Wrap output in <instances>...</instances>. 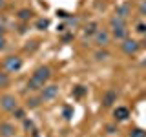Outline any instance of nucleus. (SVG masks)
Segmentation results:
<instances>
[{
    "mask_svg": "<svg viewBox=\"0 0 146 137\" xmlns=\"http://www.w3.org/2000/svg\"><path fill=\"white\" fill-rule=\"evenodd\" d=\"M49 79H51V70H49V66H38L33 71L31 79L27 80L26 88H27V91H40L46 84H48Z\"/></svg>",
    "mask_w": 146,
    "mask_h": 137,
    "instance_id": "nucleus-1",
    "label": "nucleus"
},
{
    "mask_svg": "<svg viewBox=\"0 0 146 137\" xmlns=\"http://www.w3.org/2000/svg\"><path fill=\"white\" fill-rule=\"evenodd\" d=\"M22 64H24V61H22L18 55H9V57L4 59L2 68H4V71H7V73H17V71H20Z\"/></svg>",
    "mask_w": 146,
    "mask_h": 137,
    "instance_id": "nucleus-2",
    "label": "nucleus"
},
{
    "mask_svg": "<svg viewBox=\"0 0 146 137\" xmlns=\"http://www.w3.org/2000/svg\"><path fill=\"white\" fill-rule=\"evenodd\" d=\"M0 108H2L4 112H13L15 108H18L17 97H15V95H11V93L2 95V97H0Z\"/></svg>",
    "mask_w": 146,
    "mask_h": 137,
    "instance_id": "nucleus-3",
    "label": "nucleus"
},
{
    "mask_svg": "<svg viewBox=\"0 0 146 137\" xmlns=\"http://www.w3.org/2000/svg\"><path fill=\"white\" fill-rule=\"evenodd\" d=\"M121 49H122V51H124L126 55H135V53L141 49V44L137 42V40H133V39H130V37H128V39L122 40Z\"/></svg>",
    "mask_w": 146,
    "mask_h": 137,
    "instance_id": "nucleus-4",
    "label": "nucleus"
},
{
    "mask_svg": "<svg viewBox=\"0 0 146 137\" xmlns=\"http://www.w3.org/2000/svg\"><path fill=\"white\" fill-rule=\"evenodd\" d=\"M57 95H58V86L57 84H46L44 88L40 90L38 97L42 99V100H53Z\"/></svg>",
    "mask_w": 146,
    "mask_h": 137,
    "instance_id": "nucleus-5",
    "label": "nucleus"
},
{
    "mask_svg": "<svg viewBox=\"0 0 146 137\" xmlns=\"http://www.w3.org/2000/svg\"><path fill=\"white\" fill-rule=\"evenodd\" d=\"M93 39H95V44H97L99 48H106L110 44V40H111V35H110L106 29H99L97 33L93 35Z\"/></svg>",
    "mask_w": 146,
    "mask_h": 137,
    "instance_id": "nucleus-6",
    "label": "nucleus"
},
{
    "mask_svg": "<svg viewBox=\"0 0 146 137\" xmlns=\"http://www.w3.org/2000/svg\"><path fill=\"white\" fill-rule=\"evenodd\" d=\"M115 102H117V91L115 90H108L106 93H104V97H102V106L110 108V106H113Z\"/></svg>",
    "mask_w": 146,
    "mask_h": 137,
    "instance_id": "nucleus-7",
    "label": "nucleus"
},
{
    "mask_svg": "<svg viewBox=\"0 0 146 137\" xmlns=\"http://www.w3.org/2000/svg\"><path fill=\"white\" fill-rule=\"evenodd\" d=\"M15 126L11 122H0V137H15Z\"/></svg>",
    "mask_w": 146,
    "mask_h": 137,
    "instance_id": "nucleus-8",
    "label": "nucleus"
},
{
    "mask_svg": "<svg viewBox=\"0 0 146 137\" xmlns=\"http://www.w3.org/2000/svg\"><path fill=\"white\" fill-rule=\"evenodd\" d=\"M113 117H115V121H126L130 117V110L126 106H117L113 110Z\"/></svg>",
    "mask_w": 146,
    "mask_h": 137,
    "instance_id": "nucleus-9",
    "label": "nucleus"
},
{
    "mask_svg": "<svg viewBox=\"0 0 146 137\" xmlns=\"http://www.w3.org/2000/svg\"><path fill=\"white\" fill-rule=\"evenodd\" d=\"M128 35H130V31H128V27L124 26V27H115V29H111V37L115 40H124V39H128Z\"/></svg>",
    "mask_w": 146,
    "mask_h": 137,
    "instance_id": "nucleus-10",
    "label": "nucleus"
},
{
    "mask_svg": "<svg viewBox=\"0 0 146 137\" xmlns=\"http://www.w3.org/2000/svg\"><path fill=\"white\" fill-rule=\"evenodd\" d=\"M115 15L122 17V18H128L131 15V6L130 4H119V6L115 7Z\"/></svg>",
    "mask_w": 146,
    "mask_h": 137,
    "instance_id": "nucleus-11",
    "label": "nucleus"
},
{
    "mask_svg": "<svg viewBox=\"0 0 146 137\" xmlns=\"http://www.w3.org/2000/svg\"><path fill=\"white\" fill-rule=\"evenodd\" d=\"M33 15H35V13L31 11V9L24 7V9H20V11L17 13V18H18V20H20V22H29L31 18H33Z\"/></svg>",
    "mask_w": 146,
    "mask_h": 137,
    "instance_id": "nucleus-12",
    "label": "nucleus"
},
{
    "mask_svg": "<svg viewBox=\"0 0 146 137\" xmlns=\"http://www.w3.org/2000/svg\"><path fill=\"white\" fill-rule=\"evenodd\" d=\"M124 26H126V18L117 17V15H113L110 18V27H111V29H115V27H124Z\"/></svg>",
    "mask_w": 146,
    "mask_h": 137,
    "instance_id": "nucleus-13",
    "label": "nucleus"
},
{
    "mask_svg": "<svg viewBox=\"0 0 146 137\" xmlns=\"http://www.w3.org/2000/svg\"><path fill=\"white\" fill-rule=\"evenodd\" d=\"M97 31H99V24H97V22H88V24L84 26V35L86 37H93Z\"/></svg>",
    "mask_w": 146,
    "mask_h": 137,
    "instance_id": "nucleus-14",
    "label": "nucleus"
},
{
    "mask_svg": "<svg viewBox=\"0 0 146 137\" xmlns=\"http://www.w3.org/2000/svg\"><path fill=\"white\" fill-rule=\"evenodd\" d=\"M35 27H36L38 31L48 29V27H49V20H48V18H38V20L35 22Z\"/></svg>",
    "mask_w": 146,
    "mask_h": 137,
    "instance_id": "nucleus-15",
    "label": "nucleus"
},
{
    "mask_svg": "<svg viewBox=\"0 0 146 137\" xmlns=\"http://www.w3.org/2000/svg\"><path fill=\"white\" fill-rule=\"evenodd\" d=\"M40 102H42V99H40V97H31V99H27L26 106L29 108V110H33V108H38Z\"/></svg>",
    "mask_w": 146,
    "mask_h": 137,
    "instance_id": "nucleus-16",
    "label": "nucleus"
},
{
    "mask_svg": "<svg viewBox=\"0 0 146 137\" xmlns=\"http://www.w3.org/2000/svg\"><path fill=\"white\" fill-rule=\"evenodd\" d=\"M110 59V53L106 49H99V51H95V61H108Z\"/></svg>",
    "mask_w": 146,
    "mask_h": 137,
    "instance_id": "nucleus-17",
    "label": "nucleus"
},
{
    "mask_svg": "<svg viewBox=\"0 0 146 137\" xmlns=\"http://www.w3.org/2000/svg\"><path fill=\"white\" fill-rule=\"evenodd\" d=\"M6 86H9V73L0 71V88H6Z\"/></svg>",
    "mask_w": 146,
    "mask_h": 137,
    "instance_id": "nucleus-18",
    "label": "nucleus"
},
{
    "mask_svg": "<svg viewBox=\"0 0 146 137\" xmlns=\"http://www.w3.org/2000/svg\"><path fill=\"white\" fill-rule=\"evenodd\" d=\"M11 113L15 115V119H18V121H24V119H26V112H24L22 108H15Z\"/></svg>",
    "mask_w": 146,
    "mask_h": 137,
    "instance_id": "nucleus-19",
    "label": "nucleus"
},
{
    "mask_svg": "<svg viewBox=\"0 0 146 137\" xmlns=\"http://www.w3.org/2000/svg\"><path fill=\"white\" fill-rule=\"evenodd\" d=\"M130 137H146V132L141 130V128H135V130L130 132Z\"/></svg>",
    "mask_w": 146,
    "mask_h": 137,
    "instance_id": "nucleus-20",
    "label": "nucleus"
},
{
    "mask_svg": "<svg viewBox=\"0 0 146 137\" xmlns=\"http://www.w3.org/2000/svg\"><path fill=\"white\" fill-rule=\"evenodd\" d=\"M38 48V42H36V40H33V42H27V46H24V49L27 53H31V51H35V49Z\"/></svg>",
    "mask_w": 146,
    "mask_h": 137,
    "instance_id": "nucleus-21",
    "label": "nucleus"
},
{
    "mask_svg": "<svg viewBox=\"0 0 146 137\" xmlns=\"http://www.w3.org/2000/svg\"><path fill=\"white\" fill-rule=\"evenodd\" d=\"M84 93H86V88H84V86H77V88L73 90V95H75V97H82Z\"/></svg>",
    "mask_w": 146,
    "mask_h": 137,
    "instance_id": "nucleus-22",
    "label": "nucleus"
},
{
    "mask_svg": "<svg viewBox=\"0 0 146 137\" xmlns=\"http://www.w3.org/2000/svg\"><path fill=\"white\" fill-rule=\"evenodd\" d=\"M24 128L26 130H29V132H35V124H33V121H29V119H24Z\"/></svg>",
    "mask_w": 146,
    "mask_h": 137,
    "instance_id": "nucleus-23",
    "label": "nucleus"
},
{
    "mask_svg": "<svg viewBox=\"0 0 146 137\" xmlns=\"http://www.w3.org/2000/svg\"><path fill=\"white\" fill-rule=\"evenodd\" d=\"M119 132V128H117V124H106V134H110V135H113V134H117Z\"/></svg>",
    "mask_w": 146,
    "mask_h": 137,
    "instance_id": "nucleus-24",
    "label": "nucleus"
},
{
    "mask_svg": "<svg viewBox=\"0 0 146 137\" xmlns=\"http://www.w3.org/2000/svg\"><path fill=\"white\" fill-rule=\"evenodd\" d=\"M139 15L146 17V0H141V4H139Z\"/></svg>",
    "mask_w": 146,
    "mask_h": 137,
    "instance_id": "nucleus-25",
    "label": "nucleus"
},
{
    "mask_svg": "<svg viewBox=\"0 0 146 137\" xmlns=\"http://www.w3.org/2000/svg\"><path fill=\"white\" fill-rule=\"evenodd\" d=\"M26 31H27V22H20V26H18V33L24 35Z\"/></svg>",
    "mask_w": 146,
    "mask_h": 137,
    "instance_id": "nucleus-26",
    "label": "nucleus"
},
{
    "mask_svg": "<svg viewBox=\"0 0 146 137\" xmlns=\"http://www.w3.org/2000/svg\"><path fill=\"white\" fill-rule=\"evenodd\" d=\"M137 31H139L141 35H146V24H143V22H139V24H137Z\"/></svg>",
    "mask_w": 146,
    "mask_h": 137,
    "instance_id": "nucleus-27",
    "label": "nucleus"
},
{
    "mask_svg": "<svg viewBox=\"0 0 146 137\" xmlns=\"http://www.w3.org/2000/svg\"><path fill=\"white\" fill-rule=\"evenodd\" d=\"M71 108H64V117H66V119H71Z\"/></svg>",
    "mask_w": 146,
    "mask_h": 137,
    "instance_id": "nucleus-28",
    "label": "nucleus"
},
{
    "mask_svg": "<svg viewBox=\"0 0 146 137\" xmlns=\"http://www.w3.org/2000/svg\"><path fill=\"white\" fill-rule=\"evenodd\" d=\"M57 15L60 17V18H70V15H68L66 11H62V9H60V11H57Z\"/></svg>",
    "mask_w": 146,
    "mask_h": 137,
    "instance_id": "nucleus-29",
    "label": "nucleus"
},
{
    "mask_svg": "<svg viewBox=\"0 0 146 137\" xmlns=\"http://www.w3.org/2000/svg\"><path fill=\"white\" fill-rule=\"evenodd\" d=\"M4 48H6V39H4V37H0V51H2Z\"/></svg>",
    "mask_w": 146,
    "mask_h": 137,
    "instance_id": "nucleus-30",
    "label": "nucleus"
},
{
    "mask_svg": "<svg viewBox=\"0 0 146 137\" xmlns=\"http://www.w3.org/2000/svg\"><path fill=\"white\" fill-rule=\"evenodd\" d=\"M4 7H6V0H0V11H4Z\"/></svg>",
    "mask_w": 146,
    "mask_h": 137,
    "instance_id": "nucleus-31",
    "label": "nucleus"
},
{
    "mask_svg": "<svg viewBox=\"0 0 146 137\" xmlns=\"http://www.w3.org/2000/svg\"><path fill=\"white\" fill-rule=\"evenodd\" d=\"M4 33H6V27L0 24V37H4Z\"/></svg>",
    "mask_w": 146,
    "mask_h": 137,
    "instance_id": "nucleus-32",
    "label": "nucleus"
},
{
    "mask_svg": "<svg viewBox=\"0 0 146 137\" xmlns=\"http://www.w3.org/2000/svg\"><path fill=\"white\" fill-rule=\"evenodd\" d=\"M2 70H4V68H2V64H0V71H2Z\"/></svg>",
    "mask_w": 146,
    "mask_h": 137,
    "instance_id": "nucleus-33",
    "label": "nucleus"
},
{
    "mask_svg": "<svg viewBox=\"0 0 146 137\" xmlns=\"http://www.w3.org/2000/svg\"><path fill=\"white\" fill-rule=\"evenodd\" d=\"M143 66H146V61H144V62H143Z\"/></svg>",
    "mask_w": 146,
    "mask_h": 137,
    "instance_id": "nucleus-34",
    "label": "nucleus"
}]
</instances>
